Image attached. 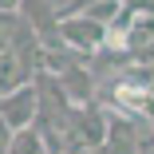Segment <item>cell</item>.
<instances>
[{
    "label": "cell",
    "instance_id": "1",
    "mask_svg": "<svg viewBox=\"0 0 154 154\" xmlns=\"http://www.w3.org/2000/svg\"><path fill=\"white\" fill-rule=\"evenodd\" d=\"M59 44L75 51L79 59H91L107 48V28L87 16H59Z\"/></svg>",
    "mask_w": 154,
    "mask_h": 154
},
{
    "label": "cell",
    "instance_id": "2",
    "mask_svg": "<svg viewBox=\"0 0 154 154\" xmlns=\"http://www.w3.org/2000/svg\"><path fill=\"white\" fill-rule=\"evenodd\" d=\"M107 142V107L99 103H87L71 111V146L79 150H99Z\"/></svg>",
    "mask_w": 154,
    "mask_h": 154
},
{
    "label": "cell",
    "instance_id": "3",
    "mask_svg": "<svg viewBox=\"0 0 154 154\" xmlns=\"http://www.w3.org/2000/svg\"><path fill=\"white\" fill-rule=\"evenodd\" d=\"M0 119H4L12 131L36 127V119H40V91H36V83L16 87V91H8V95H0Z\"/></svg>",
    "mask_w": 154,
    "mask_h": 154
},
{
    "label": "cell",
    "instance_id": "4",
    "mask_svg": "<svg viewBox=\"0 0 154 154\" xmlns=\"http://www.w3.org/2000/svg\"><path fill=\"white\" fill-rule=\"evenodd\" d=\"M55 79H59V91L67 95V103H71V107L99 103V83H95V75H91V67L75 63V67H67L63 75H55Z\"/></svg>",
    "mask_w": 154,
    "mask_h": 154
},
{
    "label": "cell",
    "instance_id": "5",
    "mask_svg": "<svg viewBox=\"0 0 154 154\" xmlns=\"http://www.w3.org/2000/svg\"><path fill=\"white\" fill-rule=\"evenodd\" d=\"M138 131H142L138 122L107 111V142H103V150L107 154H138Z\"/></svg>",
    "mask_w": 154,
    "mask_h": 154
},
{
    "label": "cell",
    "instance_id": "6",
    "mask_svg": "<svg viewBox=\"0 0 154 154\" xmlns=\"http://www.w3.org/2000/svg\"><path fill=\"white\" fill-rule=\"evenodd\" d=\"M71 16H87V20H95V24L111 28V24L122 16V0H83Z\"/></svg>",
    "mask_w": 154,
    "mask_h": 154
},
{
    "label": "cell",
    "instance_id": "7",
    "mask_svg": "<svg viewBox=\"0 0 154 154\" xmlns=\"http://www.w3.org/2000/svg\"><path fill=\"white\" fill-rule=\"evenodd\" d=\"M8 154H51V150H48V142H44V134L36 127H28V131H16L12 134Z\"/></svg>",
    "mask_w": 154,
    "mask_h": 154
},
{
    "label": "cell",
    "instance_id": "8",
    "mask_svg": "<svg viewBox=\"0 0 154 154\" xmlns=\"http://www.w3.org/2000/svg\"><path fill=\"white\" fill-rule=\"evenodd\" d=\"M20 32H24V20H20V12H0V55L16 48Z\"/></svg>",
    "mask_w": 154,
    "mask_h": 154
},
{
    "label": "cell",
    "instance_id": "9",
    "mask_svg": "<svg viewBox=\"0 0 154 154\" xmlns=\"http://www.w3.org/2000/svg\"><path fill=\"white\" fill-rule=\"evenodd\" d=\"M138 154H154V122H146L138 131Z\"/></svg>",
    "mask_w": 154,
    "mask_h": 154
},
{
    "label": "cell",
    "instance_id": "10",
    "mask_svg": "<svg viewBox=\"0 0 154 154\" xmlns=\"http://www.w3.org/2000/svg\"><path fill=\"white\" fill-rule=\"evenodd\" d=\"M12 134H16V131L8 127L4 119H0V154H8V146H12Z\"/></svg>",
    "mask_w": 154,
    "mask_h": 154
},
{
    "label": "cell",
    "instance_id": "11",
    "mask_svg": "<svg viewBox=\"0 0 154 154\" xmlns=\"http://www.w3.org/2000/svg\"><path fill=\"white\" fill-rule=\"evenodd\" d=\"M134 63H142V67H150V71H154V44H150L146 51H138V55H134Z\"/></svg>",
    "mask_w": 154,
    "mask_h": 154
},
{
    "label": "cell",
    "instance_id": "12",
    "mask_svg": "<svg viewBox=\"0 0 154 154\" xmlns=\"http://www.w3.org/2000/svg\"><path fill=\"white\" fill-rule=\"evenodd\" d=\"M79 154H107V150H103V146H99V150H79Z\"/></svg>",
    "mask_w": 154,
    "mask_h": 154
}]
</instances>
